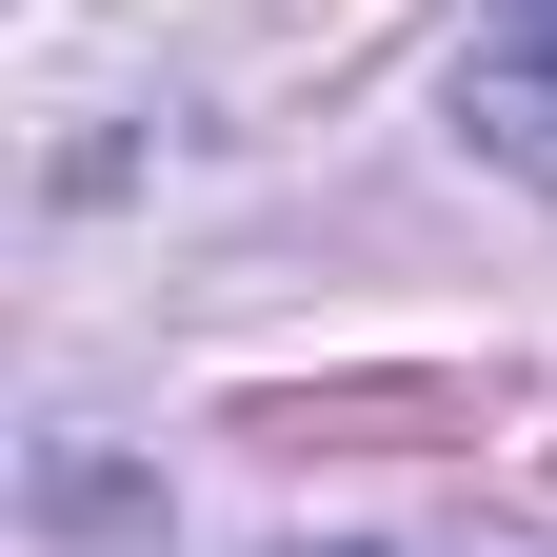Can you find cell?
Instances as JSON below:
<instances>
[{"instance_id":"cell-2","label":"cell","mask_w":557,"mask_h":557,"mask_svg":"<svg viewBox=\"0 0 557 557\" xmlns=\"http://www.w3.org/2000/svg\"><path fill=\"white\" fill-rule=\"evenodd\" d=\"M319 557H498V537H319Z\"/></svg>"},{"instance_id":"cell-1","label":"cell","mask_w":557,"mask_h":557,"mask_svg":"<svg viewBox=\"0 0 557 557\" xmlns=\"http://www.w3.org/2000/svg\"><path fill=\"white\" fill-rule=\"evenodd\" d=\"M458 139L498 180H557V0H498V21L458 40Z\"/></svg>"}]
</instances>
